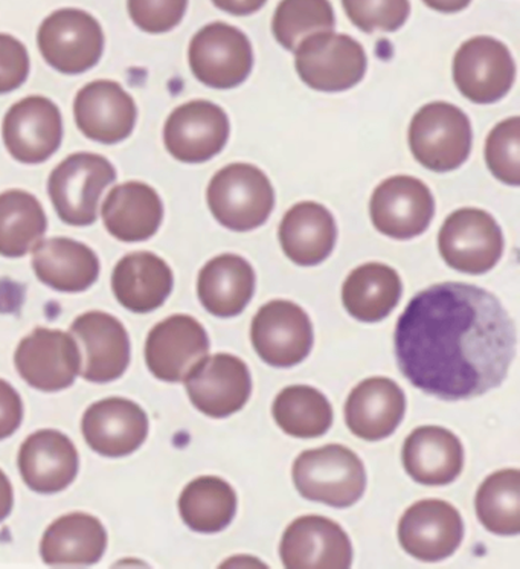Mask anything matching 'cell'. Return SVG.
Wrapping results in <instances>:
<instances>
[{
    "label": "cell",
    "instance_id": "6da1fadb",
    "mask_svg": "<svg viewBox=\"0 0 520 569\" xmlns=\"http://www.w3.org/2000/svg\"><path fill=\"white\" fill-rule=\"evenodd\" d=\"M394 341L401 375L448 402L498 388L518 350L513 319L501 301L464 282L417 293L397 322Z\"/></svg>",
    "mask_w": 520,
    "mask_h": 569
},
{
    "label": "cell",
    "instance_id": "7a4b0ae2",
    "mask_svg": "<svg viewBox=\"0 0 520 569\" xmlns=\"http://www.w3.org/2000/svg\"><path fill=\"white\" fill-rule=\"evenodd\" d=\"M292 477L302 498L336 509L353 506L367 487L362 461L342 445L306 450L294 461Z\"/></svg>",
    "mask_w": 520,
    "mask_h": 569
},
{
    "label": "cell",
    "instance_id": "3957f363",
    "mask_svg": "<svg viewBox=\"0 0 520 569\" xmlns=\"http://www.w3.org/2000/svg\"><path fill=\"white\" fill-rule=\"evenodd\" d=\"M207 199L217 222L246 232L261 227L272 214L276 191L260 168L231 163L211 179Z\"/></svg>",
    "mask_w": 520,
    "mask_h": 569
},
{
    "label": "cell",
    "instance_id": "277c9868",
    "mask_svg": "<svg viewBox=\"0 0 520 569\" xmlns=\"http://www.w3.org/2000/svg\"><path fill=\"white\" fill-rule=\"evenodd\" d=\"M472 138L467 114L443 101L423 106L409 127L413 158L438 173L457 170L469 159Z\"/></svg>",
    "mask_w": 520,
    "mask_h": 569
},
{
    "label": "cell",
    "instance_id": "5b68a950",
    "mask_svg": "<svg viewBox=\"0 0 520 569\" xmlns=\"http://www.w3.org/2000/svg\"><path fill=\"white\" fill-rule=\"evenodd\" d=\"M117 180L108 159L93 153H77L64 159L48 180V192L57 214L72 227L96 223L102 191Z\"/></svg>",
    "mask_w": 520,
    "mask_h": 569
},
{
    "label": "cell",
    "instance_id": "8992f818",
    "mask_svg": "<svg viewBox=\"0 0 520 569\" xmlns=\"http://www.w3.org/2000/svg\"><path fill=\"white\" fill-rule=\"evenodd\" d=\"M294 67L309 88L342 92L362 81L367 72V54L353 37L333 31L317 32L299 43Z\"/></svg>",
    "mask_w": 520,
    "mask_h": 569
},
{
    "label": "cell",
    "instance_id": "52a82bcc",
    "mask_svg": "<svg viewBox=\"0 0 520 569\" xmlns=\"http://www.w3.org/2000/svg\"><path fill=\"white\" fill-rule=\"evenodd\" d=\"M37 43L49 67L76 76L96 67L104 51L101 24L89 12L63 8L40 24Z\"/></svg>",
    "mask_w": 520,
    "mask_h": 569
},
{
    "label": "cell",
    "instance_id": "ba28073f",
    "mask_svg": "<svg viewBox=\"0 0 520 569\" xmlns=\"http://www.w3.org/2000/svg\"><path fill=\"white\" fill-rule=\"evenodd\" d=\"M438 248L450 268L481 276L501 260L503 236L497 220L477 208H462L446 219Z\"/></svg>",
    "mask_w": 520,
    "mask_h": 569
},
{
    "label": "cell",
    "instance_id": "9c48e42d",
    "mask_svg": "<svg viewBox=\"0 0 520 569\" xmlns=\"http://www.w3.org/2000/svg\"><path fill=\"white\" fill-rule=\"evenodd\" d=\"M190 68L196 79L214 89H232L248 79L253 52L248 37L231 24H207L192 37Z\"/></svg>",
    "mask_w": 520,
    "mask_h": 569
},
{
    "label": "cell",
    "instance_id": "30bf717a",
    "mask_svg": "<svg viewBox=\"0 0 520 569\" xmlns=\"http://www.w3.org/2000/svg\"><path fill=\"white\" fill-rule=\"evenodd\" d=\"M453 80L467 100L491 104L510 92L516 63L506 44L493 37H473L458 49Z\"/></svg>",
    "mask_w": 520,
    "mask_h": 569
},
{
    "label": "cell",
    "instance_id": "8fae6325",
    "mask_svg": "<svg viewBox=\"0 0 520 569\" xmlns=\"http://www.w3.org/2000/svg\"><path fill=\"white\" fill-rule=\"evenodd\" d=\"M252 346L270 367L298 366L313 347L309 315L294 302L277 300L261 307L251 327Z\"/></svg>",
    "mask_w": 520,
    "mask_h": 569
},
{
    "label": "cell",
    "instance_id": "7c38bea8",
    "mask_svg": "<svg viewBox=\"0 0 520 569\" xmlns=\"http://www.w3.org/2000/svg\"><path fill=\"white\" fill-rule=\"evenodd\" d=\"M370 212L377 231L397 240L423 234L436 212L432 192L411 176L383 180L371 196Z\"/></svg>",
    "mask_w": 520,
    "mask_h": 569
},
{
    "label": "cell",
    "instance_id": "4fadbf2b",
    "mask_svg": "<svg viewBox=\"0 0 520 569\" xmlns=\"http://www.w3.org/2000/svg\"><path fill=\"white\" fill-rule=\"evenodd\" d=\"M191 403L212 419L239 412L252 392L251 372L243 360L232 355L203 358L186 378Z\"/></svg>",
    "mask_w": 520,
    "mask_h": 569
},
{
    "label": "cell",
    "instance_id": "5bb4252c",
    "mask_svg": "<svg viewBox=\"0 0 520 569\" xmlns=\"http://www.w3.org/2000/svg\"><path fill=\"white\" fill-rule=\"evenodd\" d=\"M228 138V114L204 100L179 106L163 129V142L171 157L187 163L210 161L224 149Z\"/></svg>",
    "mask_w": 520,
    "mask_h": 569
},
{
    "label": "cell",
    "instance_id": "9a60e30c",
    "mask_svg": "<svg viewBox=\"0 0 520 569\" xmlns=\"http://www.w3.org/2000/svg\"><path fill=\"white\" fill-rule=\"evenodd\" d=\"M2 137L16 161H48L60 149L63 139L60 109L44 97L23 98L3 118Z\"/></svg>",
    "mask_w": 520,
    "mask_h": 569
},
{
    "label": "cell",
    "instance_id": "2e32d148",
    "mask_svg": "<svg viewBox=\"0 0 520 569\" xmlns=\"http://www.w3.org/2000/svg\"><path fill=\"white\" fill-rule=\"evenodd\" d=\"M464 523L452 503L426 499L409 507L399 523L400 546L421 562H441L460 547Z\"/></svg>",
    "mask_w": 520,
    "mask_h": 569
},
{
    "label": "cell",
    "instance_id": "e0dca14e",
    "mask_svg": "<svg viewBox=\"0 0 520 569\" xmlns=\"http://www.w3.org/2000/svg\"><path fill=\"white\" fill-rule=\"evenodd\" d=\"M280 556L289 569H348L353 547L343 528L331 519L302 516L284 531Z\"/></svg>",
    "mask_w": 520,
    "mask_h": 569
},
{
    "label": "cell",
    "instance_id": "ac0fdd59",
    "mask_svg": "<svg viewBox=\"0 0 520 569\" xmlns=\"http://www.w3.org/2000/svg\"><path fill=\"white\" fill-rule=\"evenodd\" d=\"M210 351V338L203 326L187 315H174L150 331L146 362L154 378L182 382Z\"/></svg>",
    "mask_w": 520,
    "mask_h": 569
},
{
    "label": "cell",
    "instance_id": "d6986e66",
    "mask_svg": "<svg viewBox=\"0 0 520 569\" xmlns=\"http://www.w3.org/2000/svg\"><path fill=\"white\" fill-rule=\"evenodd\" d=\"M20 376L39 391L64 390L76 382L81 355L71 335L37 329L24 338L14 356Z\"/></svg>",
    "mask_w": 520,
    "mask_h": 569
},
{
    "label": "cell",
    "instance_id": "ffe728a7",
    "mask_svg": "<svg viewBox=\"0 0 520 569\" xmlns=\"http://www.w3.org/2000/svg\"><path fill=\"white\" fill-rule=\"evenodd\" d=\"M71 333L81 355V376L89 382L120 379L130 362V341L124 326L104 312H89L76 319Z\"/></svg>",
    "mask_w": 520,
    "mask_h": 569
},
{
    "label": "cell",
    "instance_id": "44dd1931",
    "mask_svg": "<svg viewBox=\"0 0 520 569\" xmlns=\"http://www.w3.org/2000/svg\"><path fill=\"white\" fill-rule=\"evenodd\" d=\"M73 114L84 137L101 144H117L132 134L138 110L133 98L120 84L98 80L77 93Z\"/></svg>",
    "mask_w": 520,
    "mask_h": 569
},
{
    "label": "cell",
    "instance_id": "7402d4cb",
    "mask_svg": "<svg viewBox=\"0 0 520 569\" xmlns=\"http://www.w3.org/2000/svg\"><path fill=\"white\" fill-rule=\"evenodd\" d=\"M81 426L90 448L104 457L130 456L149 436L144 409L121 397L93 403L86 411Z\"/></svg>",
    "mask_w": 520,
    "mask_h": 569
},
{
    "label": "cell",
    "instance_id": "603a6c76",
    "mask_svg": "<svg viewBox=\"0 0 520 569\" xmlns=\"http://www.w3.org/2000/svg\"><path fill=\"white\" fill-rule=\"evenodd\" d=\"M407 412V397L394 380L371 378L351 391L346 403V421L356 437L383 440L399 428Z\"/></svg>",
    "mask_w": 520,
    "mask_h": 569
},
{
    "label": "cell",
    "instance_id": "cb8c5ba5",
    "mask_svg": "<svg viewBox=\"0 0 520 569\" xmlns=\"http://www.w3.org/2000/svg\"><path fill=\"white\" fill-rule=\"evenodd\" d=\"M19 469L31 490L57 493L76 480V446L64 433L51 429L32 433L20 448Z\"/></svg>",
    "mask_w": 520,
    "mask_h": 569
},
{
    "label": "cell",
    "instance_id": "d4e9b609",
    "mask_svg": "<svg viewBox=\"0 0 520 569\" xmlns=\"http://www.w3.org/2000/svg\"><path fill=\"white\" fill-rule=\"evenodd\" d=\"M403 466L413 481L423 486H448L464 466L460 438L438 426L416 429L403 446Z\"/></svg>",
    "mask_w": 520,
    "mask_h": 569
},
{
    "label": "cell",
    "instance_id": "484cf974",
    "mask_svg": "<svg viewBox=\"0 0 520 569\" xmlns=\"http://www.w3.org/2000/svg\"><path fill=\"white\" fill-rule=\"evenodd\" d=\"M32 268L43 284L67 293L84 292L100 276L96 252L80 241L61 237L34 246Z\"/></svg>",
    "mask_w": 520,
    "mask_h": 569
},
{
    "label": "cell",
    "instance_id": "4316f807",
    "mask_svg": "<svg viewBox=\"0 0 520 569\" xmlns=\"http://www.w3.org/2000/svg\"><path fill=\"white\" fill-rule=\"evenodd\" d=\"M101 216L114 239L134 243L149 240L158 232L163 204L154 188L142 182H127L109 192Z\"/></svg>",
    "mask_w": 520,
    "mask_h": 569
},
{
    "label": "cell",
    "instance_id": "83f0119b",
    "mask_svg": "<svg viewBox=\"0 0 520 569\" xmlns=\"http://www.w3.org/2000/svg\"><path fill=\"white\" fill-rule=\"evenodd\" d=\"M114 297L134 313L159 309L173 290V272L161 257L151 252L130 253L113 270Z\"/></svg>",
    "mask_w": 520,
    "mask_h": 569
},
{
    "label": "cell",
    "instance_id": "f1b7e54d",
    "mask_svg": "<svg viewBox=\"0 0 520 569\" xmlns=\"http://www.w3.org/2000/svg\"><path fill=\"white\" fill-rule=\"evenodd\" d=\"M108 547V533L93 516L72 513L61 516L44 531L43 562L49 567H90L100 562Z\"/></svg>",
    "mask_w": 520,
    "mask_h": 569
},
{
    "label": "cell",
    "instance_id": "f546056e",
    "mask_svg": "<svg viewBox=\"0 0 520 569\" xmlns=\"http://www.w3.org/2000/svg\"><path fill=\"white\" fill-rule=\"evenodd\" d=\"M256 272L243 257L224 253L212 258L200 270L199 300L217 318L240 315L252 300Z\"/></svg>",
    "mask_w": 520,
    "mask_h": 569
},
{
    "label": "cell",
    "instance_id": "4dcf8cb0",
    "mask_svg": "<svg viewBox=\"0 0 520 569\" xmlns=\"http://www.w3.org/2000/svg\"><path fill=\"white\" fill-rule=\"evenodd\" d=\"M338 229L331 212L317 202H301L286 212L280 241L286 256L299 266H317L333 252Z\"/></svg>",
    "mask_w": 520,
    "mask_h": 569
},
{
    "label": "cell",
    "instance_id": "1f68e13d",
    "mask_svg": "<svg viewBox=\"0 0 520 569\" xmlns=\"http://www.w3.org/2000/svg\"><path fill=\"white\" fill-rule=\"evenodd\" d=\"M401 280L394 269L382 263H367L348 276L342 288V302L351 317L362 322L387 318L399 305Z\"/></svg>",
    "mask_w": 520,
    "mask_h": 569
},
{
    "label": "cell",
    "instance_id": "d6a6232c",
    "mask_svg": "<svg viewBox=\"0 0 520 569\" xmlns=\"http://www.w3.org/2000/svg\"><path fill=\"white\" fill-rule=\"evenodd\" d=\"M179 511L191 530L219 533L237 513V495L222 478L200 477L183 489Z\"/></svg>",
    "mask_w": 520,
    "mask_h": 569
},
{
    "label": "cell",
    "instance_id": "836d02e7",
    "mask_svg": "<svg viewBox=\"0 0 520 569\" xmlns=\"http://www.w3.org/2000/svg\"><path fill=\"white\" fill-rule=\"evenodd\" d=\"M47 228L43 207L30 192L10 190L0 194V256H27Z\"/></svg>",
    "mask_w": 520,
    "mask_h": 569
},
{
    "label": "cell",
    "instance_id": "e575fe53",
    "mask_svg": "<svg viewBox=\"0 0 520 569\" xmlns=\"http://www.w3.org/2000/svg\"><path fill=\"white\" fill-rule=\"evenodd\" d=\"M273 419L282 431L297 438H318L333 425V408L321 391L293 385L277 396Z\"/></svg>",
    "mask_w": 520,
    "mask_h": 569
},
{
    "label": "cell",
    "instance_id": "d590c367",
    "mask_svg": "<svg viewBox=\"0 0 520 569\" xmlns=\"http://www.w3.org/2000/svg\"><path fill=\"white\" fill-rule=\"evenodd\" d=\"M477 515L490 533L518 536L520 533V472L502 469L490 475L478 489Z\"/></svg>",
    "mask_w": 520,
    "mask_h": 569
},
{
    "label": "cell",
    "instance_id": "8d00e7d4",
    "mask_svg": "<svg viewBox=\"0 0 520 569\" xmlns=\"http://www.w3.org/2000/svg\"><path fill=\"white\" fill-rule=\"evenodd\" d=\"M330 0H282L273 16V36L282 48L297 51L299 43L317 32L333 31Z\"/></svg>",
    "mask_w": 520,
    "mask_h": 569
},
{
    "label": "cell",
    "instance_id": "74e56055",
    "mask_svg": "<svg viewBox=\"0 0 520 569\" xmlns=\"http://www.w3.org/2000/svg\"><path fill=\"white\" fill-rule=\"evenodd\" d=\"M486 161L494 178L518 187L520 183V120L499 122L486 142Z\"/></svg>",
    "mask_w": 520,
    "mask_h": 569
},
{
    "label": "cell",
    "instance_id": "f35d334b",
    "mask_svg": "<svg viewBox=\"0 0 520 569\" xmlns=\"http://www.w3.org/2000/svg\"><path fill=\"white\" fill-rule=\"evenodd\" d=\"M351 22L366 32H392L409 18V0H342Z\"/></svg>",
    "mask_w": 520,
    "mask_h": 569
},
{
    "label": "cell",
    "instance_id": "ab89813d",
    "mask_svg": "<svg viewBox=\"0 0 520 569\" xmlns=\"http://www.w3.org/2000/svg\"><path fill=\"white\" fill-rule=\"evenodd\" d=\"M127 7L139 30L162 34L182 22L188 0H129Z\"/></svg>",
    "mask_w": 520,
    "mask_h": 569
},
{
    "label": "cell",
    "instance_id": "60d3db41",
    "mask_svg": "<svg viewBox=\"0 0 520 569\" xmlns=\"http://www.w3.org/2000/svg\"><path fill=\"white\" fill-rule=\"evenodd\" d=\"M30 76V56L16 37L0 34V93L19 89Z\"/></svg>",
    "mask_w": 520,
    "mask_h": 569
},
{
    "label": "cell",
    "instance_id": "b9f144b4",
    "mask_svg": "<svg viewBox=\"0 0 520 569\" xmlns=\"http://www.w3.org/2000/svg\"><path fill=\"white\" fill-rule=\"evenodd\" d=\"M22 419V399L10 383L0 379V440H6L18 431Z\"/></svg>",
    "mask_w": 520,
    "mask_h": 569
},
{
    "label": "cell",
    "instance_id": "7bdbcfd3",
    "mask_svg": "<svg viewBox=\"0 0 520 569\" xmlns=\"http://www.w3.org/2000/svg\"><path fill=\"white\" fill-rule=\"evenodd\" d=\"M220 10L231 12L236 16H248L260 10L266 0H212Z\"/></svg>",
    "mask_w": 520,
    "mask_h": 569
},
{
    "label": "cell",
    "instance_id": "ee69618b",
    "mask_svg": "<svg viewBox=\"0 0 520 569\" xmlns=\"http://www.w3.org/2000/svg\"><path fill=\"white\" fill-rule=\"evenodd\" d=\"M12 502H14V497H12L11 482L7 475L0 470V522L11 513Z\"/></svg>",
    "mask_w": 520,
    "mask_h": 569
},
{
    "label": "cell",
    "instance_id": "f6af8a7d",
    "mask_svg": "<svg viewBox=\"0 0 520 569\" xmlns=\"http://www.w3.org/2000/svg\"><path fill=\"white\" fill-rule=\"evenodd\" d=\"M472 0H424L426 6L441 12H457L469 7Z\"/></svg>",
    "mask_w": 520,
    "mask_h": 569
}]
</instances>
